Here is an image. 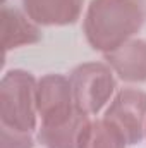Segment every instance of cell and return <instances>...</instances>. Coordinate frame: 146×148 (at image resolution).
I'll return each instance as SVG.
<instances>
[{
	"mask_svg": "<svg viewBox=\"0 0 146 148\" xmlns=\"http://www.w3.org/2000/svg\"><path fill=\"white\" fill-rule=\"evenodd\" d=\"M38 83L33 74L23 69H10L0 81V119L2 126L31 133L38 122Z\"/></svg>",
	"mask_w": 146,
	"mask_h": 148,
	"instance_id": "3",
	"label": "cell"
},
{
	"mask_svg": "<svg viewBox=\"0 0 146 148\" xmlns=\"http://www.w3.org/2000/svg\"><path fill=\"white\" fill-rule=\"evenodd\" d=\"M2 33L5 52L24 45H33L41 40V31L36 23L17 9H10L7 5L2 7Z\"/></svg>",
	"mask_w": 146,
	"mask_h": 148,
	"instance_id": "8",
	"label": "cell"
},
{
	"mask_svg": "<svg viewBox=\"0 0 146 148\" xmlns=\"http://www.w3.org/2000/svg\"><path fill=\"white\" fill-rule=\"evenodd\" d=\"M71 88L76 109L84 115H96L110 100L115 79L113 71L103 62H86L71 73Z\"/></svg>",
	"mask_w": 146,
	"mask_h": 148,
	"instance_id": "4",
	"label": "cell"
},
{
	"mask_svg": "<svg viewBox=\"0 0 146 148\" xmlns=\"http://www.w3.org/2000/svg\"><path fill=\"white\" fill-rule=\"evenodd\" d=\"M145 133H146V126H145Z\"/></svg>",
	"mask_w": 146,
	"mask_h": 148,
	"instance_id": "11",
	"label": "cell"
},
{
	"mask_svg": "<svg viewBox=\"0 0 146 148\" xmlns=\"http://www.w3.org/2000/svg\"><path fill=\"white\" fill-rule=\"evenodd\" d=\"M143 26V9L138 0H91L83 29L88 43L110 53L127 43Z\"/></svg>",
	"mask_w": 146,
	"mask_h": 148,
	"instance_id": "2",
	"label": "cell"
},
{
	"mask_svg": "<svg viewBox=\"0 0 146 148\" xmlns=\"http://www.w3.org/2000/svg\"><path fill=\"white\" fill-rule=\"evenodd\" d=\"M26 16L41 26H67L79 19L83 0H23Z\"/></svg>",
	"mask_w": 146,
	"mask_h": 148,
	"instance_id": "6",
	"label": "cell"
},
{
	"mask_svg": "<svg viewBox=\"0 0 146 148\" xmlns=\"http://www.w3.org/2000/svg\"><path fill=\"white\" fill-rule=\"evenodd\" d=\"M103 117L122 133L127 145L139 143L146 126V93L138 88L120 90Z\"/></svg>",
	"mask_w": 146,
	"mask_h": 148,
	"instance_id": "5",
	"label": "cell"
},
{
	"mask_svg": "<svg viewBox=\"0 0 146 148\" xmlns=\"http://www.w3.org/2000/svg\"><path fill=\"white\" fill-rule=\"evenodd\" d=\"M112 71L127 83L146 81V40H129L117 50L105 53Z\"/></svg>",
	"mask_w": 146,
	"mask_h": 148,
	"instance_id": "7",
	"label": "cell"
},
{
	"mask_svg": "<svg viewBox=\"0 0 146 148\" xmlns=\"http://www.w3.org/2000/svg\"><path fill=\"white\" fill-rule=\"evenodd\" d=\"M0 148H33L31 133L16 131L2 126V145Z\"/></svg>",
	"mask_w": 146,
	"mask_h": 148,
	"instance_id": "10",
	"label": "cell"
},
{
	"mask_svg": "<svg viewBox=\"0 0 146 148\" xmlns=\"http://www.w3.org/2000/svg\"><path fill=\"white\" fill-rule=\"evenodd\" d=\"M127 141L122 133L105 117L88 121L77 140V148H126Z\"/></svg>",
	"mask_w": 146,
	"mask_h": 148,
	"instance_id": "9",
	"label": "cell"
},
{
	"mask_svg": "<svg viewBox=\"0 0 146 148\" xmlns=\"http://www.w3.org/2000/svg\"><path fill=\"white\" fill-rule=\"evenodd\" d=\"M36 109L41 119L38 140L46 148H77L83 126L89 121L76 109L71 81L62 74H46L38 81Z\"/></svg>",
	"mask_w": 146,
	"mask_h": 148,
	"instance_id": "1",
	"label": "cell"
}]
</instances>
